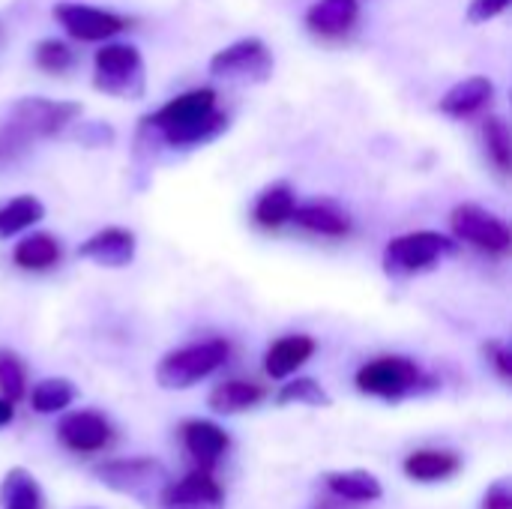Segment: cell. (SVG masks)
<instances>
[{
    "instance_id": "obj_4",
    "label": "cell",
    "mask_w": 512,
    "mask_h": 509,
    "mask_svg": "<svg viewBox=\"0 0 512 509\" xmlns=\"http://www.w3.org/2000/svg\"><path fill=\"white\" fill-rule=\"evenodd\" d=\"M231 345L225 339H207L165 354L156 366V381L162 390H189L219 366H225Z\"/></svg>"
},
{
    "instance_id": "obj_18",
    "label": "cell",
    "mask_w": 512,
    "mask_h": 509,
    "mask_svg": "<svg viewBox=\"0 0 512 509\" xmlns=\"http://www.w3.org/2000/svg\"><path fill=\"white\" fill-rule=\"evenodd\" d=\"M315 354V339L306 333H294V336H282L279 342H273L267 348L264 357V369L270 378H288L294 375L303 363H309V357Z\"/></svg>"
},
{
    "instance_id": "obj_31",
    "label": "cell",
    "mask_w": 512,
    "mask_h": 509,
    "mask_svg": "<svg viewBox=\"0 0 512 509\" xmlns=\"http://www.w3.org/2000/svg\"><path fill=\"white\" fill-rule=\"evenodd\" d=\"M512 0H471V6H468V21L471 24H489L492 18H498V15H504L507 9H510Z\"/></svg>"
},
{
    "instance_id": "obj_27",
    "label": "cell",
    "mask_w": 512,
    "mask_h": 509,
    "mask_svg": "<svg viewBox=\"0 0 512 509\" xmlns=\"http://www.w3.org/2000/svg\"><path fill=\"white\" fill-rule=\"evenodd\" d=\"M72 399H75V387L66 378H45L30 393V405L36 414H57L66 405H72Z\"/></svg>"
},
{
    "instance_id": "obj_5",
    "label": "cell",
    "mask_w": 512,
    "mask_h": 509,
    "mask_svg": "<svg viewBox=\"0 0 512 509\" xmlns=\"http://www.w3.org/2000/svg\"><path fill=\"white\" fill-rule=\"evenodd\" d=\"M96 480L141 507H159V498L168 486V471L156 459H114L96 468Z\"/></svg>"
},
{
    "instance_id": "obj_14",
    "label": "cell",
    "mask_w": 512,
    "mask_h": 509,
    "mask_svg": "<svg viewBox=\"0 0 512 509\" xmlns=\"http://www.w3.org/2000/svg\"><path fill=\"white\" fill-rule=\"evenodd\" d=\"M180 435H183V447L195 459L198 471H210V474L222 462V456L228 453V444H231L225 429H219L216 423H207V420H186Z\"/></svg>"
},
{
    "instance_id": "obj_20",
    "label": "cell",
    "mask_w": 512,
    "mask_h": 509,
    "mask_svg": "<svg viewBox=\"0 0 512 509\" xmlns=\"http://www.w3.org/2000/svg\"><path fill=\"white\" fill-rule=\"evenodd\" d=\"M294 207H297L294 189H291L288 183H273V186H267V189L258 195L252 216H255V222H258L261 228H282L285 222H291Z\"/></svg>"
},
{
    "instance_id": "obj_17",
    "label": "cell",
    "mask_w": 512,
    "mask_h": 509,
    "mask_svg": "<svg viewBox=\"0 0 512 509\" xmlns=\"http://www.w3.org/2000/svg\"><path fill=\"white\" fill-rule=\"evenodd\" d=\"M291 222H297L303 231L318 234V237H348L351 234V219L342 207H336L333 201H309V204H297Z\"/></svg>"
},
{
    "instance_id": "obj_3",
    "label": "cell",
    "mask_w": 512,
    "mask_h": 509,
    "mask_svg": "<svg viewBox=\"0 0 512 509\" xmlns=\"http://www.w3.org/2000/svg\"><path fill=\"white\" fill-rule=\"evenodd\" d=\"M93 87L117 99H144L147 93V66L135 45L105 42L93 57Z\"/></svg>"
},
{
    "instance_id": "obj_15",
    "label": "cell",
    "mask_w": 512,
    "mask_h": 509,
    "mask_svg": "<svg viewBox=\"0 0 512 509\" xmlns=\"http://www.w3.org/2000/svg\"><path fill=\"white\" fill-rule=\"evenodd\" d=\"M495 99V84L486 75H471L459 84H453L444 96H441V114L453 117V120H468L474 114H480L486 105H492Z\"/></svg>"
},
{
    "instance_id": "obj_1",
    "label": "cell",
    "mask_w": 512,
    "mask_h": 509,
    "mask_svg": "<svg viewBox=\"0 0 512 509\" xmlns=\"http://www.w3.org/2000/svg\"><path fill=\"white\" fill-rule=\"evenodd\" d=\"M228 129V114L219 108V93L213 87H195L141 120V138L162 141L174 150L201 147Z\"/></svg>"
},
{
    "instance_id": "obj_28",
    "label": "cell",
    "mask_w": 512,
    "mask_h": 509,
    "mask_svg": "<svg viewBox=\"0 0 512 509\" xmlns=\"http://www.w3.org/2000/svg\"><path fill=\"white\" fill-rule=\"evenodd\" d=\"M276 405H309V408H330L333 399L327 396V390L315 381V378H297L288 381L279 393H276Z\"/></svg>"
},
{
    "instance_id": "obj_13",
    "label": "cell",
    "mask_w": 512,
    "mask_h": 509,
    "mask_svg": "<svg viewBox=\"0 0 512 509\" xmlns=\"http://www.w3.org/2000/svg\"><path fill=\"white\" fill-rule=\"evenodd\" d=\"M57 435L75 453H96L114 438L111 423L96 411H75V414L63 417L57 426Z\"/></svg>"
},
{
    "instance_id": "obj_10",
    "label": "cell",
    "mask_w": 512,
    "mask_h": 509,
    "mask_svg": "<svg viewBox=\"0 0 512 509\" xmlns=\"http://www.w3.org/2000/svg\"><path fill=\"white\" fill-rule=\"evenodd\" d=\"M54 18L78 42H108L111 36H117L120 30L129 27V21L123 15H117V12L87 6V3H75V0L57 3Z\"/></svg>"
},
{
    "instance_id": "obj_9",
    "label": "cell",
    "mask_w": 512,
    "mask_h": 509,
    "mask_svg": "<svg viewBox=\"0 0 512 509\" xmlns=\"http://www.w3.org/2000/svg\"><path fill=\"white\" fill-rule=\"evenodd\" d=\"M450 231L456 240L486 252V255H507L512 246V234L507 222L489 213L480 204H459L450 213Z\"/></svg>"
},
{
    "instance_id": "obj_32",
    "label": "cell",
    "mask_w": 512,
    "mask_h": 509,
    "mask_svg": "<svg viewBox=\"0 0 512 509\" xmlns=\"http://www.w3.org/2000/svg\"><path fill=\"white\" fill-rule=\"evenodd\" d=\"M486 357H489V363H492V369L498 372V378L501 381H510L512 378V354L510 348L504 345V342H489L486 348Z\"/></svg>"
},
{
    "instance_id": "obj_2",
    "label": "cell",
    "mask_w": 512,
    "mask_h": 509,
    "mask_svg": "<svg viewBox=\"0 0 512 509\" xmlns=\"http://www.w3.org/2000/svg\"><path fill=\"white\" fill-rule=\"evenodd\" d=\"M81 117L78 102L24 96L0 120V168L15 165L33 150V144L60 135Z\"/></svg>"
},
{
    "instance_id": "obj_33",
    "label": "cell",
    "mask_w": 512,
    "mask_h": 509,
    "mask_svg": "<svg viewBox=\"0 0 512 509\" xmlns=\"http://www.w3.org/2000/svg\"><path fill=\"white\" fill-rule=\"evenodd\" d=\"M75 138H78L81 144H87V147H105V144L114 141V129L105 126V123H84V126L78 129Z\"/></svg>"
},
{
    "instance_id": "obj_35",
    "label": "cell",
    "mask_w": 512,
    "mask_h": 509,
    "mask_svg": "<svg viewBox=\"0 0 512 509\" xmlns=\"http://www.w3.org/2000/svg\"><path fill=\"white\" fill-rule=\"evenodd\" d=\"M312 509H351V507H348V501H342V498L330 495V498H321V501H315V507Z\"/></svg>"
},
{
    "instance_id": "obj_12",
    "label": "cell",
    "mask_w": 512,
    "mask_h": 509,
    "mask_svg": "<svg viewBox=\"0 0 512 509\" xmlns=\"http://www.w3.org/2000/svg\"><path fill=\"white\" fill-rule=\"evenodd\" d=\"M222 504V486L210 477V471H195L174 486L168 483L159 498L162 509H222Z\"/></svg>"
},
{
    "instance_id": "obj_36",
    "label": "cell",
    "mask_w": 512,
    "mask_h": 509,
    "mask_svg": "<svg viewBox=\"0 0 512 509\" xmlns=\"http://www.w3.org/2000/svg\"><path fill=\"white\" fill-rule=\"evenodd\" d=\"M12 417H15V408H12V402L0 396V429H3V426H9V423H12Z\"/></svg>"
},
{
    "instance_id": "obj_26",
    "label": "cell",
    "mask_w": 512,
    "mask_h": 509,
    "mask_svg": "<svg viewBox=\"0 0 512 509\" xmlns=\"http://www.w3.org/2000/svg\"><path fill=\"white\" fill-rule=\"evenodd\" d=\"M483 144H486L489 162H492L501 174H510L512 138L510 126H507L504 117H486V120H483Z\"/></svg>"
},
{
    "instance_id": "obj_30",
    "label": "cell",
    "mask_w": 512,
    "mask_h": 509,
    "mask_svg": "<svg viewBox=\"0 0 512 509\" xmlns=\"http://www.w3.org/2000/svg\"><path fill=\"white\" fill-rule=\"evenodd\" d=\"M27 393V369L21 357L9 348H0V396L9 402L24 399Z\"/></svg>"
},
{
    "instance_id": "obj_24",
    "label": "cell",
    "mask_w": 512,
    "mask_h": 509,
    "mask_svg": "<svg viewBox=\"0 0 512 509\" xmlns=\"http://www.w3.org/2000/svg\"><path fill=\"white\" fill-rule=\"evenodd\" d=\"M330 495L348 501V504H366V501H381L384 489L381 483L366 474V471H348V474H330L327 477Z\"/></svg>"
},
{
    "instance_id": "obj_34",
    "label": "cell",
    "mask_w": 512,
    "mask_h": 509,
    "mask_svg": "<svg viewBox=\"0 0 512 509\" xmlns=\"http://www.w3.org/2000/svg\"><path fill=\"white\" fill-rule=\"evenodd\" d=\"M483 509H512L510 480H498V483L486 492V498H483Z\"/></svg>"
},
{
    "instance_id": "obj_6",
    "label": "cell",
    "mask_w": 512,
    "mask_h": 509,
    "mask_svg": "<svg viewBox=\"0 0 512 509\" xmlns=\"http://www.w3.org/2000/svg\"><path fill=\"white\" fill-rule=\"evenodd\" d=\"M456 243L441 231H411L387 243L384 249V273L393 279L417 276L423 270H432L438 261L453 255Z\"/></svg>"
},
{
    "instance_id": "obj_25",
    "label": "cell",
    "mask_w": 512,
    "mask_h": 509,
    "mask_svg": "<svg viewBox=\"0 0 512 509\" xmlns=\"http://www.w3.org/2000/svg\"><path fill=\"white\" fill-rule=\"evenodd\" d=\"M0 507L3 509H42V489L24 471L12 468L0 483Z\"/></svg>"
},
{
    "instance_id": "obj_7",
    "label": "cell",
    "mask_w": 512,
    "mask_h": 509,
    "mask_svg": "<svg viewBox=\"0 0 512 509\" xmlns=\"http://www.w3.org/2000/svg\"><path fill=\"white\" fill-rule=\"evenodd\" d=\"M432 387V378L408 357H378L357 372V390L378 399H402Z\"/></svg>"
},
{
    "instance_id": "obj_23",
    "label": "cell",
    "mask_w": 512,
    "mask_h": 509,
    "mask_svg": "<svg viewBox=\"0 0 512 509\" xmlns=\"http://www.w3.org/2000/svg\"><path fill=\"white\" fill-rule=\"evenodd\" d=\"M45 216V204L36 195H18L0 207V240H9L27 228H33Z\"/></svg>"
},
{
    "instance_id": "obj_19",
    "label": "cell",
    "mask_w": 512,
    "mask_h": 509,
    "mask_svg": "<svg viewBox=\"0 0 512 509\" xmlns=\"http://www.w3.org/2000/svg\"><path fill=\"white\" fill-rule=\"evenodd\" d=\"M60 243H57V237L54 234H48V231H36V234H27L24 240H18L15 243V249H12V261H15V267H21V270H51L57 261H60Z\"/></svg>"
},
{
    "instance_id": "obj_29",
    "label": "cell",
    "mask_w": 512,
    "mask_h": 509,
    "mask_svg": "<svg viewBox=\"0 0 512 509\" xmlns=\"http://www.w3.org/2000/svg\"><path fill=\"white\" fill-rule=\"evenodd\" d=\"M33 63L48 75H63L75 66V51L63 39H42L33 48Z\"/></svg>"
},
{
    "instance_id": "obj_21",
    "label": "cell",
    "mask_w": 512,
    "mask_h": 509,
    "mask_svg": "<svg viewBox=\"0 0 512 509\" xmlns=\"http://www.w3.org/2000/svg\"><path fill=\"white\" fill-rule=\"evenodd\" d=\"M462 468V459L456 453H444V450H420L414 456L405 459V474L417 483H438L453 477Z\"/></svg>"
},
{
    "instance_id": "obj_16",
    "label": "cell",
    "mask_w": 512,
    "mask_h": 509,
    "mask_svg": "<svg viewBox=\"0 0 512 509\" xmlns=\"http://www.w3.org/2000/svg\"><path fill=\"white\" fill-rule=\"evenodd\" d=\"M360 18L357 0H315L306 12V27L318 36H345Z\"/></svg>"
},
{
    "instance_id": "obj_8",
    "label": "cell",
    "mask_w": 512,
    "mask_h": 509,
    "mask_svg": "<svg viewBox=\"0 0 512 509\" xmlns=\"http://www.w3.org/2000/svg\"><path fill=\"white\" fill-rule=\"evenodd\" d=\"M210 75L222 81H240V84H264L273 75V51L264 39L246 36L225 48H219L210 57Z\"/></svg>"
},
{
    "instance_id": "obj_11",
    "label": "cell",
    "mask_w": 512,
    "mask_h": 509,
    "mask_svg": "<svg viewBox=\"0 0 512 509\" xmlns=\"http://www.w3.org/2000/svg\"><path fill=\"white\" fill-rule=\"evenodd\" d=\"M135 234L129 228H102L96 234H90L81 246H78V258L84 261H93L99 267H108V270H120V267H129L132 258H135Z\"/></svg>"
},
{
    "instance_id": "obj_22",
    "label": "cell",
    "mask_w": 512,
    "mask_h": 509,
    "mask_svg": "<svg viewBox=\"0 0 512 509\" xmlns=\"http://www.w3.org/2000/svg\"><path fill=\"white\" fill-rule=\"evenodd\" d=\"M261 399H264V390L258 384H249V381H225V384H219L210 393L207 405L216 414H240V411L255 408Z\"/></svg>"
}]
</instances>
